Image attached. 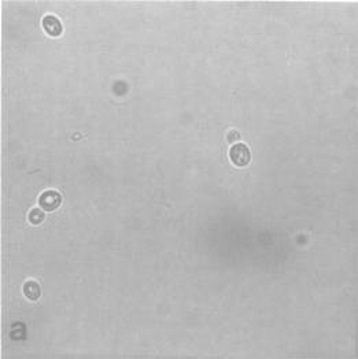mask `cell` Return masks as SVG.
<instances>
[{"instance_id": "cell-2", "label": "cell", "mask_w": 358, "mask_h": 359, "mask_svg": "<svg viewBox=\"0 0 358 359\" xmlns=\"http://www.w3.org/2000/svg\"><path fill=\"white\" fill-rule=\"evenodd\" d=\"M60 203H62V196L58 191H46L39 198V204L47 211L57 210Z\"/></svg>"}, {"instance_id": "cell-1", "label": "cell", "mask_w": 358, "mask_h": 359, "mask_svg": "<svg viewBox=\"0 0 358 359\" xmlns=\"http://www.w3.org/2000/svg\"><path fill=\"white\" fill-rule=\"evenodd\" d=\"M230 158L237 166H247L251 161V154L246 144L238 143V144L232 146V148L230 151Z\"/></svg>"}, {"instance_id": "cell-5", "label": "cell", "mask_w": 358, "mask_h": 359, "mask_svg": "<svg viewBox=\"0 0 358 359\" xmlns=\"http://www.w3.org/2000/svg\"><path fill=\"white\" fill-rule=\"evenodd\" d=\"M44 217H46V216H44V213H43L40 209H33V210L31 211V214H29V221H31L32 224L37 225V224L43 222Z\"/></svg>"}, {"instance_id": "cell-4", "label": "cell", "mask_w": 358, "mask_h": 359, "mask_svg": "<svg viewBox=\"0 0 358 359\" xmlns=\"http://www.w3.org/2000/svg\"><path fill=\"white\" fill-rule=\"evenodd\" d=\"M24 294L28 299L37 300L42 295V290L36 281H28L24 286Z\"/></svg>"}, {"instance_id": "cell-3", "label": "cell", "mask_w": 358, "mask_h": 359, "mask_svg": "<svg viewBox=\"0 0 358 359\" xmlns=\"http://www.w3.org/2000/svg\"><path fill=\"white\" fill-rule=\"evenodd\" d=\"M43 28L47 32V35H50L53 37L60 36L62 32H63V26H62L60 21L58 19V17L51 15V14H49V15H46L43 18Z\"/></svg>"}, {"instance_id": "cell-6", "label": "cell", "mask_w": 358, "mask_h": 359, "mask_svg": "<svg viewBox=\"0 0 358 359\" xmlns=\"http://www.w3.org/2000/svg\"><path fill=\"white\" fill-rule=\"evenodd\" d=\"M239 133L238 132H235V130H232V132H230V134H228V141H235V140H238Z\"/></svg>"}]
</instances>
